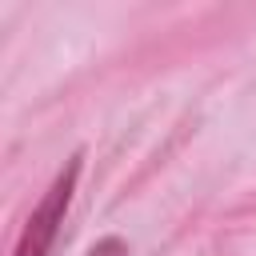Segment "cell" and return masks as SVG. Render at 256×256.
Instances as JSON below:
<instances>
[{
    "label": "cell",
    "mask_w": 256,
    "mask_h": 256,
    "mask_svg": "<svg viewBox=\"0 0 256 256\" xmlns=\"http://www.w3.org/2000/svg\"><path fill=\"white\" fill-rule=\"evenodd\" d=\"M80 168H84V152H72L64 160V168L56 172V180L48 184V192L36 200L12 256H52L56 236H60L64 216H68V204H72V192H76V180H80Z\"/></svg>",
    "instance_id": "obj_1"
},
{
    "label": "cell",
    "mask_w": 256,
    "mask_h": 256,
    "mask_svg": "<svg viewBox=\"0 0 256 256\" xmlns=\"http://www.w3.org/2000/svg\"><path fill=\"white\" fill-rule=\"evenodd\" d=\"M88 256H124V244L108 236V240H100V244H96V248H92Z\"/></svg>",
    "instance_id": "obj_2"
}]
</instances>
